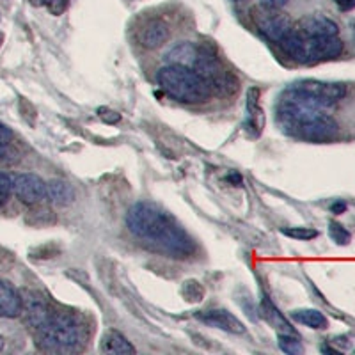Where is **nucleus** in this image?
<instances>
[{
	"mask_svg": "<svg viewBox=\"0 0 355 355\" xmlns=\"http://www.w3.org/2000/svg\"><path fill=\"white\" fill-rule=\"evenodd\" d=\"M227 180H230V182H233V183H236V182H240V176H239V174H231Z\"/></svg>",
	"mask_w": 355,
	"mask_h": 355,
	"instance_id": "7c9ffc66",
	"label": "nucleus"
},
{
	"mask_svg": "<svg viewBox=\"0 0 355 355\" xmlns=\"http://www.w3.org/2000/svg\"><path fill=\"white\" fill-rule=\"evenodd\" d=\"M199 53L201 50H198L192 43L185 41V43L178 44L167 53V61L171 64H182V66H189V68H194L199 61Z\"/></svg>",
	"mask_w": 355,
	"mask_h": 355,
	"instance_id": "f3484780",
	"label": "nucleus"
},
{
	"mask_svg": "<svg viewBox=\"0 0 355 355\" xmlns=\"http://www.w3.org/2000/svg\"><path fill=\"white\" fill-rule=\"evenodd\" d=\"M265 128V112L259 105V89L252 87L247 93V130L252 137H259Z\"/></svg>",
	"mask_w": 355,
	"mask_h": 355,
	"instance_id": "9b49d317",
	"label": "nucleus"
},
{
	"mask_svg": "<svg viewBox=\"0 0 355 355\" xmlns=\"http://www.w3.org/2000/svg\"><path fill=\"white\" fill-rule=\"evenodd\" d=\"M44 4H46V8H49L53 15H61L66 9V4H68V2H66V0H44Z\"/></svg>",
	"mask_w": 355,
	"mask_h": 355,
	"instance_id": "a878e982",
	"label": "nucleus"
},
{
	"mask_svg": "<svg viewBox=\"0 0 355 355\" xmlns=\"http://www.w3.org/2000/svg\"><path fill=\"white\" fill-rule=\"evenodd\" d=\"M277 345H279V348L284 352V354H290V355L304 354V347H302V343L299 341V336L279 334Z\"/></svg>",
	"mask_w": 355,
	"mask_h": 355,
	"instance_id": "aec40b11",
	"label": "nucleus"
},
{
	"mask_svg": "<svg viewBox=\"0 0 355 355\" xmlns=\"http://www.w3.org/2000/svg\"><path fill=\"white\" fill-rule=\"evenodd\" d=\"M46 198L57 206H68L75 201V189L64 180H52L46 183Z\"/></svg>",
	"mask_w": 355,
	"mask_h": 355,
	"instance_id": "dca6fc26",
	"label": "nucleus"
},
{
	"mask_svg": "<svg viewBox=\"0 0 355 355\" xmlns=\"http://www.w3.org/2000/svg\"><path fill=\"white\" fill-rule=\"evenodd\" d=\"M329 234H331V239L336 243H339V245H347L350 242V233L341 224H338V222H331L329 224Z\"/></svg>",
	"mask_w": 355,
	"mask_h": 355,
	"instance_id": "4be33fe9",
	"label": "nucleus"
},
{
	"mask_svg": "<svg viewBox=\"0 0 355 355\" xmlns=\"http://www.w3.org/2000/svg\"><path fill=\"white\" fill-rule=\"evenodd\" d=\"M261 2L265 6H272V8H283V6H286L288 0H261Z\"/></svg>",
	"mask_w": 355,
	"mask_h": 355,
	"instance_id": "c85d7f7f",
	"label": "nucleus"
},
{
	"mask_svg": "<svg viewBox=\"0 0 355 355\" xmlns=\"http://www.w3.org/2000/svg\"><path fill=\"white\" fill-rule=\"evenodd\" d=\"M261 315H263V318H265L266 322L270 323L272 327L279 332V334H295L297 336L295 329L291 327V323L288 322L283 315H281V311H279L277 307L272 304V300L268 299V297H263V300H261Z\"/></svg>",
	"mask_w": 355,
	"mask_h": 355,
	"instance_id": "4468645a",
	"label": "nucleus"
},
{
	"mask_svg": "<svg viewBox=\"0 0 355 355\" xmlns=\"http://www.w3.org/2000/svg\"><path fill=\"white\" fill-rule=\"evenodd\" d=\"M297 27L313 36H338L339 34L338 24L323 15H309V17L302 18Z\"/></svg>",
	"mask_w": 355,
	"mask_h": 355,
	"instance_id": "ddd939ff",
	"label": "nucleus"
},
{
	"mask_svg": "<svg viewBox=\"0 0 355 355\" xmlns=\"http://www.w3.org/2000/svg\"><path fill=\"white\" fill-rule=\"evenodd\" d=\"M327 109L315 98L290 87L279 101L277 123L293 137L311 142L331 141L338 135L339 126Z\"/></svg>",
	"mask_w": 355,
	"mask_h": 355,
	"instance_id": "f257e3e1",
	"label": "nucleus"
},
{
	"mask_svg": "<svg viewBox=\"0 0 355 355\" xmlns=\"http://www.w3.org/2000/svg\"><path fill=\"white\" fill-rule=\"evenodd\" d=\"M100 350L103 354L112 355H125V354H135V348L130 343L128 339L117 331H109L103 334L100 343Z\"/></svg>",
	"mask_w": 355,
	"mask_h": 355,
	"instance_id": "2eb2a0df",
	"label": "nucleus"
},
{
	"mask_svg": "<svg viewBox=\"0 0 355 355\" xmlns=\"http://www.w3.org/2000/svg\"><path fill=\"white\" fill-rule=\"evenodd\" d=\"M283 233L293 240H313L318 236V231L311 227H286Z\"/></svg>",
	"mask_w": 355,
	"mask_h": 355,
	"instance_id": "412c9836",
	"label": "nucleus"
},
{
	"mask_svg": "<svg viewBox=\"0 0 355 355\" xmlns=\"http://www.w3.org/2000/svg\"><path fill=\"white\" fill-rule=\"evenodd\" d=\"M0 44H2V36H0Z\"/></svg>",
	"mask_w": 355,
	"mask_h": 355,
	"instance_id": "473e14b6",
	"label": "nucleus"
},
{
	"mask_svg": "<svg viewBox=\"0 0 355 355\" xmlns=\"http://www.w3.org/2000/svg\"><path fill=\"white\" fill-rule=\"evenodd\" d=\"M234 2H245V0H234Z\"/></svg>",
	"mask_w": 355,
	"mask_h": 355,
	"instance_id": "2f4dec72",
	"label": "nucleus"
},
{
	"mask_svg": "<svg viewBox=\"0 0 355 355\" xmlns=\"http://www.w3.org/2000/svg\"><path fill=\"white\" fill-rule=\"evenodd\" d=\"M183 295H185V299L189 302H201L202 297H205V290L196 281H189V283H185V288H183Z\"/></svg>",
	"mask_w": 355,
	"mask_h": 355,
	"instance_id": "5701e85b",
	"label": "nucleus"
},
{
	"mask_svg": "<svg viewBox=\"0 0 355 355\" xmlns=\"http://www.w3.org/2000/svg\"><path fill=\"white\" fill-rule=\"evenodd\" d=\"M279 44L288 57L300 64H316L343 52V41L338 36H313L295 25Z\"/></svg>",
	"mask_w": 355,
	"mask_h": 355,
	"instance_id": "39448f33",
	"label": "nucleus"
},
{
	"mask_svg": "<svg viewBox=\"0 0 355 355\" xmlns=\"http://www.w3.org/2000/svg\"><path fill=\"white\" fill-rule=\"evenodd\" d=\"M98 116H100L105 123H117L119 119H121V116H119V114L114 112V110H109V109H100L98 110Z\"/></svg>",
	"mask_w": 355,
	"mask_h": 355,
	"instance_id": "bb28decb",
	"label": "nucleus"
},
{
	"mask_svg": "<svg viewBox=\"0 0 355 355\" xmlns=\"http://www.w3.org/2000/svg\"><path fill=\"white\" fill-rule=\"evenodd\" d=\"M25 222H27V224H31V226L44 227V226H50V224H53V222H55V215H53L52 210L44 208V206L34 205L33 210L28 211Z\"/></svg>",
	"mask_w": 355,
	"mask_h": 355,
	"instance_id": "6ab92c4d",
	"label": "nucleus"
},
{
	"mask_svg": "<svg viewBox=\"0 0 355 355\" xmlns=\"http://www.w3.org/2000/svg\"><path fill=\"white\" fill-rule=\"evenodd\" d=\"M196 318L201 320L202 323L210 325V327L220 329L230 334H243L245 327L234 315H231L226 309H211V311H201L196 315Z\"/></svg>",
	"mask_w": 355,
	"mask_h": 355,
	"instance_id": "1a4fd4ad",
	"label": "nucleus"
},
{
	"mask_svg": "<svg viewBox=\"0 0 355 355\" xmlns=\"http://www.w3.org/2000/svg\"><path fill=\"white\" fill-rule=\"evenodd\" d=\"M169 34V25L164 20L153 18V20L146 21L141 27V31H139V43H141L146 50H157L167 43Z\"/></svg>",
	"mask_w": 355,
	"mask_h": 355,
	"instance_id": "9d476101",
	"label": "nucleus"
},
{
	"mask_svg": "<svg viewBox=\"0 0 355 355\" xmlns=\"http://www.w3.org/2000/svg\"><path fill=\"white\" fill-rule=\"evenodd\" d=\"M291 318H293L295 322L302 323V325L311 329H327L329 325L327 318L323 316V313H320V311L316 309L293 311V313H291Z\"/></svg>",
	"mask_w": 355,
	"mask_h": 355,
	"instance_id": "a211bd4d",
	"label": "nucleus"
},
{
	"mask_svg": "<svg viewBox=\"0 0 355 355\" xmlns=\"http://www.w3.org/2000/svg\"><path fill=\"white\" fill-rule=\"evenodd\" d=\"M250 20L263 36L274 43H281L293 28V21L286 12L281 11V8H272V6L265 4L252 8Z\"/></svg>",
	"mask_w": 355,
	"mask_h": 355,
	"instance_id": "423d86ee",
	"label": "nucleus"
},
{
	"mask_svg": "<svg viewBox=\"0 0 355 355\" xmlns=\"http://www.w3.org/2000/svg\"><path fill=\"white\" fill-rule=\"evenodd\" d=\"M157 82L171 98L183 103H202L210 98L211 85L194 68L167 64L158 69Z\"/></svg>",
	"mask_w": 355,
	"mask_h": 355,
	"instance_id": "20e7f679",
	"label": "nucleus"
},
{
	"mask_svg": "<svg viewBox=\"0 0 355 355\" xmlns=\"http://www.w3.org/2000/svg\"><path fill=\"white\" fill-rule=\"evenodd\" d=\"M126 226L135 239L174 258H185L194 250L189 234L171 215L151 202H137L126 214Z\"/></svg>",
	"mask_w": 355,
	"mask_h": 355,
	"instance_id": "f03ea898",
	"label": "nucleus"
},
{
	"mask_svg": "<svg viewBox=\"0 0 355 355\" xmlns=\"http://www.w3.org/2000/svg\"><path fill=\"white\" fill-rule=\"evenodd\" d=\"M12 141V132L8 126L0 125V158L8 153V148Z\"/></svg>",
	"mask_w": 355,
	"mask_h": 355,
	"instance_id": "393cba45",
	"label": "nucleus"
},
{
	"mask_svg": "<svg viewBox=\"0 0 355 355\" xmlns=\"http://www.w3.org/2000/svg\"><path fill=\"white\" fill-rule=\"evenodd\" d=\"M347 210V205L345 202H338V205H332V211L334 214H341V211Z\"/></svg>",
	"mask_w": 355,
	"mask_h": 355,
	"instance_id": "c756f323",
	"label": "nucleus"
},
{
	"mask_svg": "<svg viewBox=\"0 0 355 355\" xmlns=\"http://www.w3.org/2000/svg\"><path fill=\"white\" fill-rule=\"evenodd\" d=\"M334 4L341 11H352V9H355V0H334Z\"/></svg>",
	"mask_w": 355,
	"mask_h": 355,
	"instance_id": "cd10ccee",
	"label": "nucleus"
},
{
	"mask_svg": "<svg viewBox=\"0 0 355 355\" xmlns=\"http://www.w3.org/2000/svg\"><path fill=\"white\" fill-rule=\"evenodd\" d=\"M36 343L46 352H69L80 347L85 339V327L78 316L50 307L46 316L33 329Z\"/></svg>",
	"mask_w": 355,
	"mask_h": 355,
	"instance_id": "7ed1b4c3",
	"label": "nucleus"
},
{
	"mask_svg": "<svg viewBox=\"0 0 355 355\" xmlns=\"http://www.w3.org/2000/svg\"><path fill=\"white\" fill-rule=\"evenodd\" d=\"M12 194L24 205H41L46 199V183L36 174H18L12 178Z\"/></svg>",
	"mask_w": 355,
	"mask_h": 355,
	"instance_id": "6e6552de",
	"label": "nucleus"
},
{
	"mask_svg": "<svg viewBox=\"0 0 355 355\" xmlns=\"http://www.w3.org/2000/svg\"><path fill=\"white\" fill-rule=\"evenodd\" d=\"M12 194V176L0 173V208L9 201Z\"/></svg>",
	"mask_w": 355,
	"mask_h": 355,
	"instance_id": "b1692460",
	"label": "nucleus"
},
{
	"mask_svg": "<svg viewBox=\"0 0 355 355\" xmlns=\"http://www.w3.org/2000/svg\"><path fill=\"white\" fill-rule=\"evenodd\" d=\"M21 315V295L15 286L0 279V316L2 318H17Z\"/></svg>",
	"mask_w": 355,
	"mask_h": 355,
	"instance_id": "f8f14e48",
	"label": "nucleus"
},
{
	"mask_svg": "<svg viewBox=\"0 0 355 355\" xmlns=\"http://www.w3.org/2000/svg\"><path fill=\"white\" fill-rule=\"evenodd\" d=\"M291 87H295L300 93L307 94V96L315 98L323 105L332 107L336 105L339 100H343L345 94H347V87L343 84H332V82H320V80H302L293 84Z\"/></svg>",
	"mask_w": 355,
	"mask_h": 355,
	"instance_id": "0eeeda50",
	"label": "nucleus"
}]
</instances>
